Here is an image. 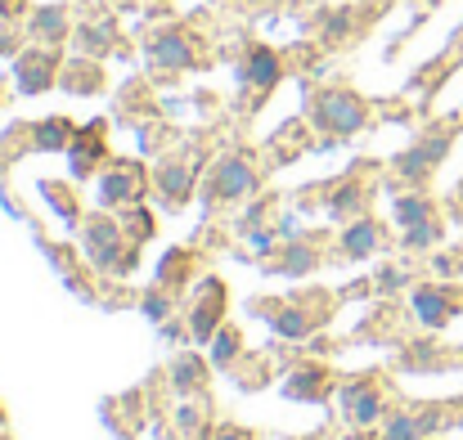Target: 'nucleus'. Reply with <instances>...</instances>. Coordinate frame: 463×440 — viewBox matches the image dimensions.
Segmentation results:
<instances>
[{
    "label": "nucleus",
    "mask_w": 463,
    "mask_h": 440,
    "mask_svg": "<svg viewBox=\"0 0 463 440\" xmlns=\"http://www.w3.org/2000/svg\"><path fill=\"white\" fill-rule=\"evenodd\" d=\"M310 122L324 136L346 140V136H355V131L369 126V104L360 95H351V90H319L315 104H310Z\"/></svg>",
    "instance_id": "nucleus-1"
},
{
    "label": "nucleus",
    "mask_w": 463,
    "mask_h": 440,
    "mask_svg": "<svg viewBox=\"0 0 463 440\" xmlns=\"http://www.w3.org/2000/svg\"><path fill=\"white\" fill-rule=\"evenodd\" d=\"M59 59H54V45H36V50H27V54H18V63H14V81H18V90L23 95H41V90H50L54 81H59Z\"/></svg>",
    "instance_id": "nucleus-2"
},
{
    "label": "nucleus",
    "mask_w": 463,
    "mask_h": 440,
    "mask_svg": "<svg viewBox=\"0 0 463 440\" xmlns=\"http://www.w3.org/2000/svg\"><path fill=\"white\" fill-rule=\"evenodd\" d=\"M149 63L162 72H180V68H194L198 63V41L184 32V27H166L149 41Z\"/></svg>",
    "instance_id": "nucleus-3"
},
{
    "label": "nucleus",
    "mask_w": 463,
    "mask_h": 440,
    "mask_svg": "<svg viewBox=\"0 0 463 440\" xmlns=\"http://www.w3.org/2000/svg\"><path fill=\"white\" fill-rule=\"evenodd\" d=\"M446 153H450V136H428V140H419L414 148H405V153L396 157V171H401V180L423 184V180L446 162Z\"/></svg>",
    "instance_id": "nucleus-4"
},
{
    "label": "nucleus",
    "mask_w": 463,
    "mask_h": 440,
    "mask_svg": "<svg viewBox=\"0 0 463 440\" xmlns=\"http://www.w3.org/2000/svg\"><path fill=\"white\" fill-rule=\"evenodd\" d=\"M261 184V175H257V166L248 162V157H239V153H230V157H221L216 162V171H212V198H243V193H252Z\"/></svg>",
    "instance_id": "nucleus-5"
},
{
    "label": "nucleus",
    "mask_w": 463,
    "mask_h": 440,
    "mask_svg": "<svg viewBox=\"0 0 463 440\" xmlns=\"http://www.w3.org/2000/svg\"><path fill=\"white\" fill-rule=\"evenodd\" d=\"M279 77H284V63H279V54H275L270 45H252V50L243 54V86H248V90L270 95V90L279 86Z\"/></svg>",
    "instance_id": "nucleus-6"
},
{
    "label": "nucleus",
    "mask_w": 463,
    "mask_h": 440,
    "mask_svg": "<svg viewBox=\"0 0 463 440\" xmlns=\"http://www.w3.org/2000/svg\"><path fill=\"white\" fill-rule=\"evenodd\" d=\"M342 400H346V418H351L355 427H369V423H378V414H383V387H378V378H355V382L342 391Z\"/></svg>",
    "instance_id": "nucleus-7"
},
{
    "label": "nucleus",
    "mask_w": 463,
    "mask_h": 440,
    "mask_svg": "<svg viewBox=\"0 0 463 440\" xmlns=\"http://www.w3.org/2000/svg\"><path fill=\"white\" fill-rule=\"evenodd\" d=\"M459 293H450V288H419L414 293V314L423 328H446L459 314Z\"/></svg>",
    "instance_id": "nucleus-8"
},
{
    "label": "nucleus",
    "mask_w": 463,
    "mask_h": 440,
    "mask_svg": "<svg viewBox=\"0 0 463 440\" xmlns=\"http://www.w3.org/2000/svg\"><path fill=\"white\" fill-rule=\"evenodd\" d=\"M122 229H118V220H104V216H95L90 225H86V252L95 257V266H104V270H118V252H122Z\"/></svg>",
    "instance_id": "nucleus-9"
},
{
    "label": "nucleus",
    "mask_w": 463,
    "mask_h": 440,
    "mask_svg": "<svg viewBox=\"0 0 463 440\" xmlns=\"http://www.w3.org/2000/svg\"><path fill=\"white\" fill-rule=\"evenodd\" d=\"M99 198H104V207H122V202H140L145 198V171L140 166H118V171H109L104 175V184H99Z\"/></svg>",
    "instance_id": "nucleus-10"
},
{
    "label": "nucleus",
    "mask_w": 463,
    "mask_h": 440,
    "mask_svg": "<svg viewBox=\"0 0 463 440\" xmlns=\"http://www.w3.org/2000/svg\"><path fill=\"white\" fill-rule=\"evenodd\" d=\"M328 387H333V378H328L324 364H302V369L288 373V387H284V391H288L293 400H324Z\"/></svg>",
    "instance_id": "nucleus-11"
},
{
    "label": "nucleus",
    "mask_w": 463,
    "mask_h": 440,
    "mask_svg": "<svg viewBox=\"0 0 463 440\" xmlns=\"http://www.w3.org/2000/svg\"><path fill=\"white\" fill-rule=\"evenodd\" d=\"M221 314H225V288H221L216 279H207V284H203V301H198V310H194V337L207 342Z\"/></svg>",
    "instance_id": "nucleus-12"
},
{
    "label": "nucleus",
    "mask_w": 463,
    "mask_h": 440,
    "mask_svg": "<svg viewBox=\"0 0 463 440\" xmlns=\"http://www.w3.org/2000/svg\"><path fill=\"white\" fill-rule=\"evenodd\" d=\"M99 157H104V122L77 131V140H72V171L77 175H90Z\"/></svg>",
    "instance_id": "nucleus-13"
},
{
    "label": "nucleus",
    "mask_w": 463,
    "mask_h": 440,
    "mask_svg": "<svg viewBox=\"0 0 463 440\" xmlns=\"http://www.w3.org/2000/svg\"><path fill=\"white\" fill-rule=\"evenodd\" d=\"M378 248H383V225H378V220L360 216L355 225H346V234H342V252H346V257H369V252H378Z\"/></svg>",
    "instance_id": "nucleus-14"
},
{
    "label": "nucleus",
    "mask_w": 463,
    "mask_h": 440,
    "mask_svg": "<svg viewBox=\"0 0 463 440\" xmlns=\"http://www.w3.org/2000/svg\"><path fill=\"white\" fill-rule=\"evenodd\" d=\"M68 32H72V27H68V9H63V5H50V9H36V14H32V36H36L41 45H59Z\"/></svg>",
    "instance_id": "nucleus-15"
},
{
    "label": "nucleus",
    "mask_w": 463,
    "mask_h": 440,
    "mask_svg": "<svg viewBox=\"0 0 463 440\" xmlns=\"http://www.w3.org/2000/svg\"><path fill=\"white\" fill-rule=\"evenodd\" d=\"M154 184L162 189L166 202H184V198L194 193V171H189L184 162H166V166L154 175Z\"/></svg>",
    "instance_id": "nucleus-16"
},
{
    "label": "nucleus",
    "mask_w": 463,
    "mask_h": 440,
    "mask_svg": "<svg viewBox=\"0 0 463 440\" xmlns=\"http://www.w3.org/2000/svg\"><path fill=\"white\" fill-rule=\"evenodd\" d=\"M72 140H77V131H72V122H63V117H50V122H36V126H32V148L59 153V148H72Z\"/></svg>",
    "instance_id": "nucleus-17"
},
{
    "label": "nucleus",
    "mask_w": 463,
    "mask_h": 440,
    "mask_svg": "<svg viewBox=\"0 0 463 440\" xmlns=\"http://www.w3.org/2000/svg\"><path fill=\"white\" fill-rule=\"evenodd\" d=\"M99 81H104V77H99V68H95L90 59H77V63H68V68L59 72V86H68V90H86V95L99 90Z\"/></svg>",
    "instance_id": "nucleus-18"
},
{
    "label": "nucleus",
    "mask_w": 463,
    "mask_h": 440,
    "mask_svg": "<svg viewBox=\"0 0 463 440\" xmlns=\"http://www.w3.org/2000/svg\"><path fill=\"white\" fill-rule=\"evenodd\" d=\"M432 216H437V207H432V198H423V193H410V198L396 202V220H401V229L423 225V220H432Z\"/></svg>",
    "instance_id": "nucleus-19"
},
{
    "label": "nucleus",
    "mask_w": 463,
    "mask_h": 440,
    "mask_svg": "<svg viewBox=\"0 0 463 440\" xmlns=\"http://www.w3.org/2000/svg\"><path fill=\"white\" fill-rule=\"evenodd\" d=\"M360 207H364V189L360 184H342V189L328 193V211L333 216H355Z\"/></svg>",
    "instance_id": "nucleus-20"
},
{
    "label": "nucleus",
    "mask_w": 463,
    "mask_h": 440,
    "mask_svg": "<svg viewBox=\"0 0 463 440\" xmlns=\"http://www.w3.org/2000/svg\"><path fill=\"white\" fill-rule=\"evenodd\" d=\"M437 243H441V220H437V216L405 229V248H410V252H428V248H437Z\"/></svg>",
    "instance_id": "nucleus-21"
},
{
    "label": "nucleus",
    "mask_w": 463,
    "mask_h": 440,
    "mask_svg": "<svg viewBox=\"0 0 463 440\" xmlns=\"http://www.w3.org/2000/svg\"><path fill=\"white\" fill-rule=\"evenodd\" d=\"M423 432H428L423 418H410V414H396V418L387 423V440H419Z\"/></svg>",
    "instance_id": "nucleus-22"
},
{
    "label": "nucleus",
    "mask_w": 463,
    "mask_h": 440,
    "mask_svg": "<svg viewBox=\"0 0 463 440\" xmlns=\"http://www.w3.org/2000/svg\"><path fill=\"white\" fill-rule=\"evenodd\" d=\"M171 378H175L180 391H198V387H203V364H198V360H180V364L171 369Z\"/></svg>",
    "instance_id": "nucleus-23"
},
{
    "label": "nucleus",
    "mask_w": 463,
    "mask_h": 440,
    "mask_svg": "<svg viewBox=\"0 0 463 440\" xmlns=\"http://www.w3.org/2000/svg\"><path fill=\"white\" fill-rule=\"evenodd\" d=\"M270 323H275V328H279L284 337H302V332L310 328V319L302 314V310H293V305H288V310H279V314H275Z\"/></svg>",
    "instance_id": "nucleus-24"
},
{
    "label": "nucleus",
    "mask_w": 463,
    "mask_h": 440,
    "mask_svg": "<svg viewBox=\"0 0 463 440\" xmlns=\"http://www.w3.org/2000/svg\"><path fill=\"white\" fill-rule=\"evenodd\" d=\"M77 41H81V50L104 54V50L113 45V32H109V27H81V32H77Z\"/></svg>",
    "instance_id": "nucleus-25"
},
{
    "label": "nucleus",
    "mask_w": 463,
    "mask_h": 440,
    "mask_svg": "<svg viewBox=\"0 0 463 440\" xmlns=\"http://www.w3.org/2000/svg\"><path fill=\"white\" fill-rule=\"evenodd\" d=\"M239 355V337L234 332H216V360L225 364V360H234Z\"/></svg>",
    "instance_id": "nucleus-26"
},
{
    "label": "nucleus",
    "mask_w": 463,
    "mask_h": 440,
    "mask_svg": "<svg viewBox=\"0 0 463 440\" xmlns=\"http://www.w3.org/2000/svg\"><path fill=\"white\" fill-rule=\"evenodd\" d=\"M216 440H252V436H248V432H239V427H221Z\"/></svg>",
    "instance_id": "nucleus-27"
},
{
    "label": "nucleus",
    "mask_w": 463,
    "mask_h": 440,
    "mask_svg": "<svg viewBox=\"0 0 463 440\" xmlns=\"http://www.w3.org/2000/svg\"><path fill=\"white\" fill-rule=\"evenodd\" d=\"M145 310H149L154 319H162V310H166V301H162V296H149V301H145Z\"/></svg>",
    "instance_id": "nucleus-28"
},
{
    "label": "nucleus",
    "mask_w": 463,
    "mask_h": 440,
    "mask_svg": "<svg viewBox=\"0 0 463 440\" xmlns=\"http://www.w3.org/2000/svg\"><path fill=\"white\" fill-rule=\"evenodd\" d=\"M351 440H373V432H369V427H360V432H355Z\"/></svg>",
    "instance_id": "nucleus-29"
}]
</instances>
